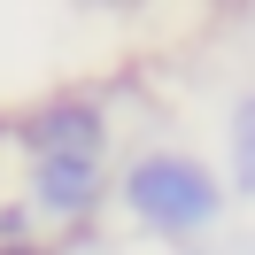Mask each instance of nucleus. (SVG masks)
Segmentation results:
<instances>
[{"label":"nucleus","mask_w":255,"mask_h":255,"mask_svg":"<svg viewBox=\"0 0 255 255\" xmlns=\"http://www.w3.org/2000/svg\"><path fill=\"white\" fill-rule=\"evenodd\" d=\"M124 193H131V209H139L155 232H201V224L217 217V186H209V170L186 162V155H147Z\"/></svg>","instance_id":"1"},{"label":"nucleus","mask_w":255,"mask_h":255,"mask_svg":"<svg viewBox=\"0 0 255 255\" xmlns=\"http://www.w3.org/2000/svg\"><path fill=\"white\" fill-rule=\"evenodd\" d=\"M232 155H240V186L255 193V101H240V116H232Z\"/></svg>","instance_id":"4"},{"label":"nucleus","mask_w":255,"mask_h":255,"mask_svg":"<svg viewBox=\"0 0 255 255\" xmlns=\"http://www.w3.org/2000/svg\"><path fill=\"white\" fill-rule=\"evenodd\" d=\"M31 178H39V201H47V209L78 217V209L93 201V178H101V162H31Z\"/></svg>","instance_id":"3"},{"label":"nucleus","mask_w":255,"mask_h":255,"mask_svg":"<svg viewBox=\"0 0 255 255\" xmlns=\"http://www.w3.org/2000/svg\"><path fill=\"white\" fill-rule=\"evenodd\" d=\"M31 155L39 162H101V116L85 101H54L31 116Z\"/></svg>","instance_id":"2"}]
</instances>
